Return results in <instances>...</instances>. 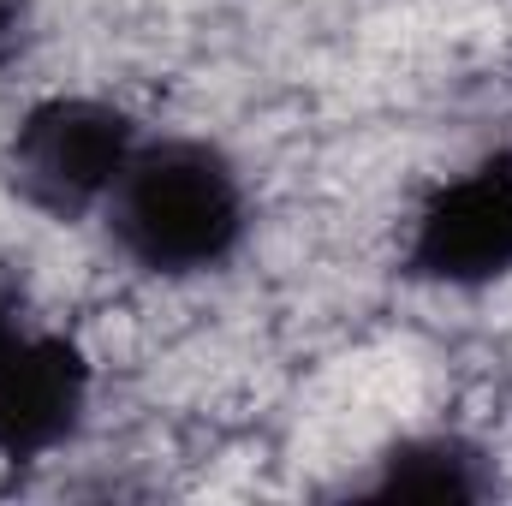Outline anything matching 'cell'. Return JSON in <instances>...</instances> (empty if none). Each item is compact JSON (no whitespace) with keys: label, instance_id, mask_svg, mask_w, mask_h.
<instances>
[{"label":"cell","instance_id":"6da1fadb","mask_svg":"<svg viewBox=\"0 0 512 506\" xmlns=\"http://www.w3.org/2000/svg\"><path fill=\"white\" fill-rule=\"evenodd\" d=\"M251 221L256 209L245 167L221 143L185 131L143 137L126 179L102 209L108 245L143 280H167V286L221 274L245 251Z\"/></svg>","mask_w":512,"mask_h":506},{"label":"cell","instance_id":"7a4b0ae2","mask_svg":"<svg viewBox=\"0 0 512 506\" xmlns=\"http://www.w3.org/2000/svg\"><path fill=\"white\" fill-rule=\"evenodd\" d=\"M143 137H149L143 120L114 96H84V90L36 96L0 137V185L12 203H24L54 227L102 221Z\"/></svg>","mask_w":512,"mask_h":506},{"label":"cell","instance_id":"3957f363","mask_svg":"<svg viewBox=\"0 0 512 506\" xmlns=\"http://www.w3.org/2000/svg\"><path fill=\"white\" fill-rule=\"evenodd\" d=\"M399 274L429 292H489L512 280V149H495L423 191L405 221Z\"/></svg>","mask_w":512,"mask_h":506},{"label":"cell","instance_id":"277c9868","mask_svg":"<svg viewBox=\"0 0 512 506\" xmlns=\"http://www.w3.org/2000/svg\"><path fill=\"white\" fill-rule=\"evenodd\" d=\"M96 405V364L60 328H24L0 352V459L42 465L66 453Z\"/></svg>","mask_w":512,"mask_h":506},{"label":"cell","instance_id":"5b68a950","mask_svg":"<svg viewBox=\"0 0 512 506\" xmlns=\"http://www.w3.org/2000/svg\"><path fill=\"white\" fill-rule=\"evenodd\" d=\"M501 489V471L483 441L459 429H423L399 435L370 459V471L352 483L364 501H489Z\"/></svg>","mask_w":512,"mask_h":506},{"label":"cell","instance_id":"8992f818","mask_svg":"<svg viewBox=\"0 0 512 506\" xmlns=\"http://www.w3.org/2000/svg\"><path fill=\"white\" fill-rule=\"evenodd\" d=\"M36 42V0H0V78L30 54Z\"/></svg>","mask_w":512,"mask_h":506},{"label":"cell","instance_id":"52a82bcc","mask_svg":"<svg viewBox=\"0 0 512 506\" xmlns=\"http://www.w3.org/2000/svg\"><path fill=\"white\" fill-rule=\"evenodd\" d=\"M30 328V304H24V280L12 274V262L0 256V352Z\"/></svg>","mask_w":512,"mask_h":506}]
</instances>
